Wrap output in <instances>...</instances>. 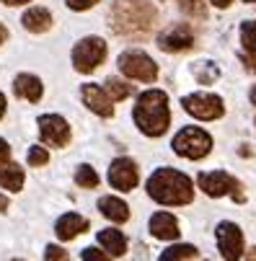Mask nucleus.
<instances>
[{"label":"nucleus","mask_w":256,"mask_h":261,"mask_svg":"<svg viewBox=\"0 0 256 261\" xmlns=\"http://www.w3.org/2000/svg\"><path fill=\"white\" fill-rule=\"evenodd\" d=\"M158 11L148 0H117L109 8V26L114 34L127 36V39H142L156 26Z\"/></svg>","instance_id":"nucleus-1"},{"label":"nucleus","mask_w":256,"mask_h":261,"mask_svg":"<svg viewBox=\"0 0 256 261\" xmlns=\"http://www.w3.org/2000/svg\"><path fill=\"white\" fill-rule=\"evenodd\" d=\"M132 119L137 129L148 137H161L168 124H171V109H168V96L158 88H150L137 96V103L132 109Z\"/></svg>","instance_id":"nucleus-2"},{"label":"nucleus","mask_w":256,"mask_h":261,"mask_svg":"<svg viewBox=\"0 0 256 261\" xmlns=\"http://www.w3.org/2000/svg\"><path fill=\"white\" fill-rule=\"evenodd\" d=\"M148 194L166 207H181L194 199V184L189 176L173 168H158L148 178Z\"/></svg>","instance_id":"nucleus-3"},{"label":"nucleus","mask_w":256,"mask_h":261,"mask_svg":"<svg viewBox=\"0 0 256 261\" xmlns=\"http://www.w3.org/2000/svg\"><path fill=\"white\" fill-rule=\"evenodd\" d=\"M173 153H178L181 158H189V161H199L212 150V137L199 129V127H184L176 137H173Z\"/></svg>","instance_id":"nucleus-4"},{"label":"nucleus","mask_w":256,"mask_h":261,"mask_svg":"<svg viewBox=\"0 0 256 261\" xmlns=\"http://www.w3.org/2000/svg\"><path fill=\"white\" fill-rule=\"evenodd\" d=\"M197 186H199L207 197H225V194H231L236 202H246L238 178H233V176L225 173V171H207V173H199V176H197Z\"/></svg>","instance_id":"nucleus-5"},{"label":"nucleus","mask_w":256,"mask_h":261,"mask_svg":"<svg viewBox=\"0 0 256 261\" xmlns=\"http://www.w3.org/2000/svg\"><path fill=\"white\" fill-rule=\"evenodd\" d=\"M119 70L130 81H140V83H153L158 78V65L140 49H127L119 55Z\"/></svg>","instance_id":"nucleus-6"},{"label":"nucleus","mask_w":256,"mask_h":261,"mask_svg":"<svg viewBox=\"0 0 256 261\" xmlns=\"http://www.w3.org/2000/svg\"><path fill=\"white\" fill-rule=\"evenodd\" d=\"M106 60V42L101 36H86L72 47V67L78 72H93Z\"/></svg>","instance_id":"nucleus-7"},{"label":"nucleus","mask_w":256,"mask_h":261,"mask_svg":"<svg viewBox=\"0 0 256 261\" xmlns=\"http://www.w3.org/2000/svg\"><path fill=\"white\" fill-rule=\"evenodd\" d=\"M181 106H184L187 114H192L194 119H202V122H212V119H220L223 117V98L215 96V93H192V96H184L181 98Z\"/></svg>","instance_id":"nucleus-8"},{"label":"nucleus","mask_w":256,"mask_h":261,"mask_svg":"<svg viewBox=\"0 0 256 261\" xmlns=\"http://www.w3.org/2000/svg\"><path fill=\"white\" fill-rule=\"evenodd\" d=\"M215 238H217V246H220V253L225 261H238L243 256V233L236 222H220L215 228Z\"/></svg>","instance_id":"nucleus-9"},{"label":"nucleus","mask_w":256,"mask_h":261,"mask_svg":"<svg viewBox=\"0 0 256 261\" xmlns=\"http://www.w3.org/2000/svg\"><path fill=\"white\" fill-rule=\"evenodd\" d=\"M194 29L189 23H171L168 29H163L158 34V47L163 52H184L189 47H194Z\"/></svg>","instance_id":"nucleus-10"},{"label":"nucleus","mask_w":256,"mask_h":261,"mask_svg":"<svg viewBox=\"0 0 256 261\" xmlns=\"http://www.w3.org/2000/svg\"><path fill=\"white\" fill-rule=\"evenodd\" d=\"M39 135L52 147H65L70 142V124L60 114H44L39 117Z\"/></svg>","instance_id":"nucleus-11"},{"label":"nucleus","mask_w":256,"mask_h":261,"mask_svg":"<svg viewBox=\"0 0 256 261\" xmlns=\"http://www.w3.org/2000/svg\"><path fill=\"white\" fill-rule=\"evenodd\" d=\"M137 166L132 158H117L109 166V184L119 192H132L137 186Z\"/></svg>","instance_id":"nucleus-12"},{"label":"nucleus","mask_w":256,"mask_h":261,"mask_svg":"<svg viewBox=\"0 0 256 261\" xmlns=\"http://www.w3.org/2000/svg\"><path fill=\"white\" fill-rule=\"evenodd\" d=\"M81 96H83V103L93 111V114H98V117H112L114 114V103H112V98L106 96L104 88H98L93 83H86L81 88Z\"/></svg>","instance_id":"nucleus-13"},{"label":"nucleus","mask_w":256,"mask_h":261,"mask_svg":"<svg viewBox=\"0 0 256 261\" xmlns=\"http://www.w3.org/2000/svg\"><path fill=\"white\" fill-rule=\"evenodd\" d=\"M148 230L153 238L161 241H176L178 238V220L171 212H156L148 222Z\"/></svg>","instance_id":"nucleus-14"},{"label":"nucleus","mask_w":256,"mask_h":261,"mask_svg":"<svg viewBox=\"0 0 256 261\" xmlns=\"http://www.w3.org/2000/svg\"><path fill=\"white\" fill-rule=\"evenodd\" d=\"M88 230V220L75 215V212H67L57 220V225H55V233L60 241H72V238H78L81 233Z\"/></svg>","instance_id":"nucleus-15"},{"label":"nucleus","mask_w":256,"mask_h":261,"mask_svg":"<svg viewBox=\"0 0 256 261\" xmlns=\"http://www.w3.org/2000/svg\"><path fill=\"white\" fill-rule=\"evenodd\" d=\"M13 91H16L18 98H26V101L36 103V101L42 98V93H44V86H42V81L36 78V75L21 72V75H16V81H13Z\"/></svg>","instance_id":"nucleus-16"},{"label":"nucleus","mask_w":256,"mask_h":261,"mask_svg":"<svg viewBox=\"0 0 256 261\" xmlns=\"http://www.w3.org/2000/svg\"><path fill=\"white\" fill-rule=\"evenodd\" d=\"M21 23H23V29L26 31H31V34H44L49 26H52V13L47 11V8H29L23 16H21Z\"/></svg>","instance_id":"nucleus-17"},{"label":"nucleus","mask_w":256,"mask_h":261,"mask_svg":"<svg viewBox=\"0 0 256 261\" xmlns=\"http://www.w3.org/2000/svg\"><path fill=\"white\" fill-rule=\"evenodd\" d=\"M98 210L106 220H112V222H127L130 220V207L117 199V197H101L98 199Z\"/></svg>","instance_id":"nucleus-18"},{"label":"nucleus","mask_w":256,"mask_h":261,"mask_svg":"<svg viewBox=\"0 0 256 261\" xmlns=\"http://www.w3.org/2000/svg\"><path fill=\"white\" fill-rule=\"evenodd\" d=\"M98 243H101V248H106L112 256H122V253L127 251V238H124L122 230H117V228L101 230V233H98Z\"/></svg>","instance_id":"nucleus-19"},{"label":"nucleus","mask_w":256,"mask_h":261,"mask_svg":"<svg viewBox=\"0 0 256 261\" xmlns=\"http://www.w3.org/2000/svg\"><path fill=\"white\" fill-rule=\"evenodd\" d=\"M0 186H6L8 192H21L23 168L18 163H0Z\"/></svg>","instance_id":"nucleus-20"},{"label":"nucleus","mask_w":256,"mask_h":261,"mask_svg":"<svg viewBox=\"0 0 256 261\" xmlns=\"http://www.w3.org/2000/svg\"><path fill=\"white\" fill-rule=\"evenodd\" d=\"M192 75H194L199 83L210 86V83H215L217 78H220V67H217L215 62H210V60H199V62L192 65Z\"/></svg>","instance_id":"nucleus-21"},{"label":"nucleus","mask_w":256,"mask_h":261,"mask_svg":"<svg viewBox=\"0 0 256 261\" xmlns=\"http://www.w3.org/2000/svg\"><path fill=\"white\" fill-rule=\"evenodd\" d=\"M197 258V248L189 243H173L161 253V261H192Z\"/></svg>","instance_id":"nucleus-22"},{"label":"nucleus","mask_w":256,"mask_h":261,"mask_svg":"<svg viewBox=\"0 0 256 261\" xmlns=\"http://www.w3.org/2000/svg\"><path fill=\"white\" fill-rule=\"evenodd\" d=\"M104 91H106L109 98H112V103H117V101H124L127 96H132V83H124L119 78H109L104 83Z\"/></svg>","instance_id":"nucleus-23"},{"label":"nucleus","mask_w":256,"mask_h":261,"mask_svg":"<svg viewBox=\"0 0 256 261\" xmlns=\"http://www.w3.org/2000/svg\"><path fill=\"white\" fill-rule=\"evenodd\" d=\"M241 44L251 57H256V21H243L241 23Z\"/></svg>","instance_id":"nucleus-24"},{"label":"nucleus","mask_w":256,"mask_h":261,"mask_svg":"<svg viewBox=\"0 0 256 261\" xmlns=\"http://www.w3.org/2000/svg\"><path fill=\"white\" fill-rule=\"evenodd\" d=\"M75 184L78 186H83V189H96L98 186V173L91 168V166H78V171H75Z\"/></svg>","instance_id":"nucleus-25"},{"label":"nucleus","mask_w":256,"mask_h":261,"mask_svg":"<svg viewBox=\"0 0 256 261\" xmlns=\"http://www.w3.org/2000/svg\"><path fill=\"white\" fill-rule=\"evenodd\" d=\"M181 11H184L189 18H204L207 16L204 0H181Z\"/></svg>","instance_id":"nucleus-26"},{"label":"nucleus","mask_w":256,"mask_h":261,"mask_svg":"<svg viewBox=\"0 0 256 261\" xmlns=\"http://www.w3.org/2000/svg\"><path fill=\"white\" fill-rule=\"evenodd\" d=\"M47 161H49V153L44 150L42 145L29 147V166H36V168H39V166H44Z\"/></svg>","instance_id":"nucleus-27"},{"label":"nucleus","mask_w":256,"mask_h":261,"mask_svg":"<svg viewBox=\"0 0 256 261\" xmlns=\"http://www.w3.org/2000/svg\"><path fill=\"white\" fill-rule=\"evenodd\" d=\"M44 261H70V256H67V251H65L62 246L49 243L47 251H44Z\"/></svg>","instance_id":"nucleus-28"},{"label":"nucleus","mask_w":256,"mask_h":261,"mask_svg":"<svg viewBox=\"0 0 256 261\" xmlns=\"http://www.w3.org/2000/svg\"><path fill=\"white\" fill-rule=\"evenodd\" d=\"M83 261H112L101 248H86L83 251Z\"/></svg>","instance_id":"nucleus-29"},{"label":"nucleus","mask_w":256,"mask_h":261,"mask_svg":"<svg viewBox=\"0 0 256 261\" xmlns=\"http://www.w3.org/2000/svg\"><path fill=\"white\" fill-rule=\"evenodd\" d=\"M67 3V8H72V11H88L91 6H96L98 0H65Z\"/></svg>","instance_id":"nucleus-30"},{"label":"nucleus","mask_w":256,"mask_h":261,"mask_svg":"<svg viewBox=\"0 0 256 261\" xmlns=\"http://www.w3.org/2000/svg\"><path fill=\"white\" fill-rule=\"evenodd\" d=\"M8 158H11V145L0 140V163H8Z\"/></svg>","instance_id":"nucleus-31"},{"label":"nucleus","mask_w":256,"mask_h":261,"mask_svg":"<svg viewBox=\"0 0 256 261\" xmlns=\"http://www.w3.org/2000/svg\"><path fill=\"white\" fill-rule=\"evenodd\" d=\"M210 3H212L215 8H228V6L233 3V0H210Z\"/></svg>","instance_id":"nucleus-32"},{"label":"nucleus","mask_w":256,"mask_h":261,"mask_svg":"<svg viewBox=\"0 0 256 261\" xmlns=\"http://www.w3.org/2000/svg\"><path fill=\"white\" fill-rule=\"evenodd\" d=\"M6 210H8V197L0 194V212H6Z\"/></svg>","instance_id":"nucleus-33"},{"label":"nucleus","mask_w":256,"mask_h":261,"mask_svg":"<svg viewBox=\"0 0 256 261\" xmlns=\"http://www.w3.org/2000/svg\"><path fill=\"white\" fill-rule=\"evenodd\" d=\"M6 39H8V29H6L3 23H0V44H3Z\"/></svg>","instance_id":"nucleus-34"},{"label":"nucleus","mask_w":256,"mask_h":261,"mask_svg":"<svg viewBox=\"0 0 256 261\" xmlns=\"http://www.w3.org/2000/svg\"><path fill=\"white\" fill-rule=\"evenodd\" d=\"M3 114H6V96L0 93V119H3Z\"/></svg>","instance_id":"nucleus-35"},{"label":"nucleus","mask_w":256,"mask_h":261,"mask_svg":"<svg viewBox=\"0 0 256 261\" xmlns=\"http://www.w3.org/2000/svg\"><path fill=\"white\" fill-rule=\"evenodd\" d=\"M6 6H23V3H29V0H3Z\"/></svg>","instance_id":"nucleus-36"},{"label":"nucleus","mask_w":256,"mask_h":261,"mask_svg":"<svg viewBox=\"0 0 256 261\" xmlns=\"http://www.w3.org/2000/svg\"><path fill=\"white\" fill-rule=\"evenodd\" d=\"M248 98H251V103H253V106H256V86H253V88H251V91H248Z\"/></svg>","instance_id":"nucleus-37"},{"label":"nucleus","mask_w":256,"mask_h":261,"mask_svg":"<svg viewBox=\"0 0 256 261\" xmlns=\"http://www.w3.org/2000/svg\"><path fill=\"white\" fill-rule=\"evenodd\" d=\"M248 261H256V248H251V251H248Z\"/></svg>","instance_id":"nucleus-38"},{"label":"nucleus","mask_w":256,"mask_h":261,"mask_svg":"<svg viewBox=\"0 0 256 261\" xmlns=\"http://www.w3.org/2000/svg\"><path fill=\"white\" fill-rule=\"evenodd\" d=\"M243 3H256V0H243Z\"/></svg>","instance_id":"nucleus-39"},{"label":"nucleus","mask_w":256,"mask_h":261,"mask_svg":"<svg viewBox=\"0 0 256 261\" xmlns=\"http://www.w3.org/2000/svg\"><path fill=\"white\" fill-rule=\"evenodd\" d=\"M11 261H21V258H11Z\"/></svg>","instance_id":"nucleus-40"}]
</instances>
